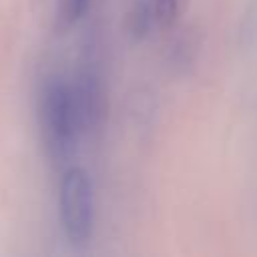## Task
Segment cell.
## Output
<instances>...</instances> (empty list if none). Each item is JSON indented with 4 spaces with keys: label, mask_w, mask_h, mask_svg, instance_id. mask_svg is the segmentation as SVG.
Returning <instances> with one entry per match:
<instances>
[{
    "label": "cell",
    "mask_w": 257,
    "mask_h": 257,
    "mask_svg": "<svg viewBox=\"0 0 257 257\" xmlns=\"http://www.w3.org/2000/svg\"><path fill=\"white\" fill-rule=\"evenodd\" d=\"M40 122L50 157L54 161L68 159L80 131V118L74 88L62 78L46 80L40 94Z\"/></svg>",
    "instance_id": "6da1fadb"
},
{
    "label": "cell",
    "mask_w": 257,
    "mask_h": 257,
    "mask_svg": "<svg viewBox=\"0 0 257 257\" xmlns=\"http://www.w3.org/2000/svg\"><path fill=\"white\" fill-rule=\"evenodd\" d=\"M60 225L70 245L82 247L92 233V187L88 173L80 167L64 171L58 193Z\"/></svg>",
    "instance_id": "7a4b0ae2"
},
{
    "label": "cell",
    "mask_w": 257,
    "mask_h": 257,
    "mask_svg": "<svg viewBox=\"0 0 257 257\" xmlns=\"http://www.w3.org/2000/svg\"><path fill=\"white\" fill-rule=\"evenodd\" d=\"M88 6V0H62V16L68 22L78 20Z\"/></svg>",
    "instance_id": "3957f363"
},
{
    "label": "cell",
    "mask_w": 257,
    "mask_h": 257,
    "mask_svg": "<svg viewBox=\"0 0 257 257\" xmlns=\"http://www.w3.org/2000/svg\"><path fill=\"white\" fill-rule=\"evenodd\" d=\"M157 2V14L163 22H171L177 12V0H155Z\"/></svg>",
    "instance_id": "277c9868"
}]
</instances>
